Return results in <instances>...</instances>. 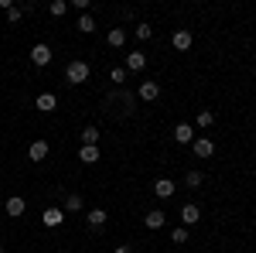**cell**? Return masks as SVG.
I'll return each mask as SVG.
<instances>
[{
	"label": "cell",
	"mask_w": 256,
	"mask_h": 253,
	"mask_svg": "<svg viewBox=\"0 0 256 253\" xmlns=\"http://www.w3.org/2000/svg\"><path fill=\"white\" fill-rule=\"evenodd\" d=\"M55 59V52H52V45H44V41H38L34 48H31V62L38 65V69H44L48 62Z\"/></svg>",
	"instance_id": "obj_3"
},
{
	"label": "cell",
	"mask_w": 256,
	"mask_h": 253,
	"mask_svg": "<svg viewBox=\"0 0 256 253\" xmlns=\"http://www.w3.org/2000/svg\"><path fill=\"white\" fill-rule=\"evenodd\" d=\"M184 181H188V188H202V181H205V175H202V171H195V168H192V171H188V175H184Z\"/></svg>",
	"instance_id": "obj_24"
},
{
	"label": "cell",
	"mask_w": 256,
	"mask_h": 253,
	"mask_svg": "<svg viewBox=\"0 0 256 253\" xmlns=\"http://www.w3.org/2000/svg\"><path fill=\"white\" fill-rule=\"evenodd\" d=\"M192 151H195V157H202V161H205V157H212V154H216V144H212L208 137H195Z\"/></svg>",
	"instance_id": "obj_8"
},
{
	"label": "cell",
	"mask_w": 256,
	"mask_h": 253,
	"mask_svg": "<svg viewBox=\"0 0 256 253\" xmlns=\"http://www.w3.org/2000/svg\"><path fill=\"white\" fill-rule=\"evenodd\" d=\"M174 48L178 52H188V48H192V31H188V28H181V31H174Z\"/></svg>",
	"instance_id": "obj_15"
},
{
	"label": "cell",
	"mask_w": 256,
	"mask_h": 253,
	"mask_svg": "<svg viewBox=\"0 0 256 253\" xmlns=\"http://www.w3.org/2000/svg\"><path fill=\"white\" fill-rule=\"evenodd\" d=\"M110 79H113V82H126V69H113V72H110Z\"/></svg>",
	"instance_id": "obj_28"
},
{
	"label": "cell",
	"mask_w": 256,
	"mask_h": 253,
	"mask_svg": "<svg viewBox=\"0 0 256 253\" xmlns=\"http://www.w3.org/2000/svg\"><path fill=\"white\" fill-rule=\"evenodd\" d=\"M212 123H216V113L212 110H202L198 113V127H212Z\"/></svg>",
	"instance_id": "obj_26"
},
{
	"label": "cell",
	"mask_w": 256,
	"mask_h": 253,
	"mask_svg": "<svg viewBox=\"0 0 256 253\" xmlns=\"http://www.w3.org/2000/svg\"><path fill=\"white\" fill-rule=\"evenodd\" d=\"M113 253H130V246H116V250H113Z\"/></svg>",
	"instance_id": "obj_29"
},
{
	"label": "cell",
	"mask_w": 256,
	"mask_h": 253,
	"mask_svg": "<svg viewBox=\"0 0 256 253\" xmlns=\"http://www.w3.org/2000/svg\"><path fill=\"white\" fill-rule=\"evenodd\" d=\"M65 212H82V195L79 192H65Z\"/></svg>",
	"instance_id": "obj_19"
},
{
	"label": "cell",
	"mask_w": 256,
	"mask_h": 253,
	"mask_svg": "<svg viewBox=\"0 0 256 253\" xmlns=\"http://www.w3.org/2000/svg\"><path fill=\"white\" fill-rule=\"evenodd\" d=\"M181 222H184V229H188V226H195V222H202V209H198L195 202L181 205Z\"/></svg>",
	"instance_id": "obj_9"
},
{
	"label": "cell",
	"mask_w": 256,
	"mask_h": 253,
	"mask_svg": "<svg viewBox=\"0 0 256 253\" xmlns=\"http://www.w3.org/2000/svg\"><path fill=\"white\" fill-rule=\"evenodd\" d=\"M144 65H147V55H144V52H130V55H126V69H130V72H140V69H144Z\"/></svg>",
	"instance_id": "obj_18"
},
{
	"label": "cell",
	"mask_w": 256,
	"mask_h": 253,
	"mask_svg": "<svg viewBox=\"0 0 256 253\" xmlns=\"http://www.w3.org/2000/svg\"><path fill=\"white\" fill-rule=\"evenodd\" d=\"M174 192H178V188H174V181H171V178H160V181H154V195H158V198H171Z\"/></svg>",
	"instance_id": "obj_14"
},
{
	"label": "cell",
	"mask_w": 256,
	"mask_h": 253,
	"mask_svg": "<svg viewBox=\"0 0 256 253\" xmlns=\"http://www.w3.org/2000/svg\"><path fill=\"white\" fill-rule=\"evenodd\" d=\"M48 11H52V18H65L68 14V0H52Z\"/></svg>",
	"instance_id": "obj_23"
},
{
	"label": "cell",
	"mask_w": 256,
	"mask_h": 253,
	"mask_svg": "<svg viewBox=\"0 0 256 253\" xmlns=\"http://www.w3.org/2000/svg\"><path fill=\"white\" fill-rule=\"evenodd\" d=\"M79 161L82 164H96L99 161V147H79Z\"/></svg>",
	"instance_id": "obj_22"
},
{
	"label": "cell",
	"mask_w": 256,
	"mask_h": 253,
	"mask_svg": "<svg viewBox=\"0 0 256 253\" xmlns=\"http://www.w3.org/2000/svg\"><path fill=\"white\" fill-rule=\"evenodd\" d=\"M137 96L144 99V103H154V99L160 96V82H154V79H147V82H140V86H137Z\"/></svg>",
	"instance_id": "obj_6"
},
{
	"label": "cell",
	"mask_w": 256,
	"mask_h": 253,
	"mask_svg": "<svg viewBox=\"0 0 256 253\" xmlns=\"http://www.w3.org/2000/svg\"><path fill=\"white\" fill-rule=\"evenodd\" d=\"M99 127H82V147H96L99 144Z\"/></svg>",
	"instance_id": "obj_20"
},
{
	"label": "cell",
	"mask_w": 256,
	"mask_h": 253,
	"mask_svg": "<svg viewBox=\"0 0 256 253\" xmlns=\"http://www.w3.org/2000/svg\"><path fill=\"white\" fill-rule=\"evenodd\" d=\"M48 151H52V147H48V140H31V144H28V161H34V164H41V161H44V157H48Z\"/></svg>",
	"instance_id": "obj_4"
},
{
	"label": "cell",
	"mask_w": 256,
	"mask_h": 253,
	"mask_svg": "<svg viewBox=\"0 0 256 253\" xmlns=\"http://www.w3.org/2000/svg\"><path fill=\"white\" fill-rule=\"evenodd\" d=\"M31 11H34V4H31V0H28V4H14V7L7 11V21H10V24H18V21L24 18V14H31Z\"/></svg>",
	"instance_id": "obj_12"
},
{
	"label": "cell",
	"mask_w": 256,
	"mask_h": 253,
	"mask_svg": "<svg viewBox=\"0 0 256 253\" xmlns=\"http://www.w3.org/2000/svg\"><path fill=\"white\" fill-rule=\"evenodd\" d=\"M106 45H110V48H123V45H126V31H123V28H110Z\"/></svg>",
	"instance_id": "obj_16"
},
{
	"label": "cell",
	"mask_w": 256,
	"mask_h": 253,
	"mask_svg": "<svg viewBox=\"0 0 256 253\" xmlns=\"http://www.w3.org/2000/svg\"><path fill=\"white\" fill-rule=\"evenodd\" d=\"M137 38H140V41L154 38V28H150V24H147V21H140V24H137Z\"/></svg>",
	"instance_id": "obj_25"
},
{
	"label": "cell",
	"mask_w": 256,
	"mask_h": 253,
	"mask_svg": "<svg viewBox=\"0 0 256 253\" xmlns=\"http://www.w3.org/2000/svg\"><path fill=\"white\" fill-rule=\"evenodd\" d=\"M144 222H147V229H164L168 215H164V209H150V212L144 215Z\"/></svg>",
	"instance_id": "obj_11"
},
{
	"label": "cell",
	"mask_w": 256,
	"mask_h": 253,
	"mask_svg": "<svg viewBox=\"0 0 256 253\" xmlns=\"http://www.w3.org/2000/svg\"><path fill=\"white\" fill-rule=\"evenodd\" d=\"M110 106H123L120 113L126 117V113H130V110L137 106V96H134V93H126V89H113V93L106 96V110H110Z\"/></svg>",
	"instance_id": "obj_2"
},
{
	"label": "cell",
	"mask_w": 256,
	"mask_h": 253,
	"mask_svg": "<svg viewBox=\"0 0 256 253\" xmlns=\"http://www.w3.org/2000/svg\"><path fill=\"white\" fill-rule=\"evenodd\" d=\"M76 28H79L82 35H92V31H96V18H92V14H79Z\"/></svg>",
	"instance_id": "obj_21"
},
{
	"label": "cell",
	"mask_w": 256,
	"mask_h": 253,
	"mask_svg": "<svg viewBox=\"0 0 256 253\" xmlns=\"http://www.w3.org/2000/svg\"><path fill=\"white\" fill-rule=\"evenodd\" d=\"M34 106H38L41 113H55V110H58V96H55V93H41V96L34 99Z\"/></svg>",
	"instance_id": "obj_10"
},
{
	"label": "cell",
	"mask_w": 256,
	"mask_h": 253,
	"mask_svg": "<svg viewBox=\"0 0 256 253\" xmlns=\"http://www.w3.org/2000/svg\"><path fill=\"white\" fill-rule=\"evenodd\" d=\"M41 222H44L48 229H58L62 222H65V209H58V205H52V209H44V212H41Z\"/></svg>",
	"instance_id": "obj_5"
},
{
	"label": "cell",
	"mask_w": 256,
	"mask_h": 253,
	"mask_svg": "<svg viewBox=\"0 0 256 253\" xmlns=\"http://www.w3.org/2000/svg\"><path fill=\"white\" fill-rule=\"evenodd\" d=\"M0 253H4V246H0Z\"/></svg>",
	"instance_id": "obj_30"
},
{
	"label": "cell",
	"mask_w": 256,
	"mask_h": 253,
	"mask_svg": "<svg viewBox=\"0 0 256 253\" xmlns=\"http://www.w3.org/2000/svg\"><path fill=\"white\" fill-rule=\"evenodd\" d=\"M89 76H92V69H89V62H82V59H72L68 65H65V82H68V86H82V82H89Z\"/></svg>",
	"instance_id": "obj_1"
},
{
	"label": "cell",
	"mask_w": 256,
	"mask_h": 253,
	"mask_svg": "<svg viewBox=\"0 0 256 253\" xmlns=\"http://www.w3.org/2000/svg\"><path fill=\"white\" fill-rule=\"evenodd\" d=\"M174 140H178V144H195V130H192V123H178V127H174Z\"/></svg>",
	"instance_id": "obj_13"
},
{
	"label": "cell",
	"mask_w": 256,
	"mask_h": 253,
	"mask_svg": "<svg viewBox=\"0 0 256 253\" xmlns=\"http://www.w3.org/2000/svg\"><path fill=\"white\" fill-rule=\"evenodd\" d=\"M4 212L10 215V219H20V215L28 212V202H24L20 195H10V198H7V205H4Z\"/></svg>",
	"instance_id": "obj_7"
},
{
	"label": "cell",
	"mask_w": 256,
	"mask_h": 253,
	"mask_svg": "<svg viewBox=\"0 0 256 253\" xmlns=\"http://www.w3.org/2000/svg\"><path fill=\"white\" fill-rule=\"evenodd\" d=\"M58 253H65V250H58Z\"/></svg>",
	"instance_id": "obj_31"
},
{
	"label": "cell",
	"mask_w": 256,
	"mask_h": 253,
	"mask_svg": "<svg viewBox=\"0 0 256 253\" xmlns=\"http://www.w3.org/2000/svg\"><path fill=\"white\" fill-rule=\"evenodd\" d=\"M106 219H110L106 209H89V219H86V222H89L92 229H102V226H106Z\"/></svg>",
	"instance_id": "obj_17"
},
{
	"label": "cell",
	"mask_w": 256,
	"mask_h": 253,
	"mask_svg": "<svg viewBox=\"0 0 256 253\" xmlns=\"http://www.w3.org/2000/svg\"><path fill=\"white\" fill-rule=\"evenodd\" d=\"M171 243H178V246H181V243H188V229H184V226L174 229V233H171Z\"/></svg>",
	"instance_id": "obj_27"
}]
</instances>
